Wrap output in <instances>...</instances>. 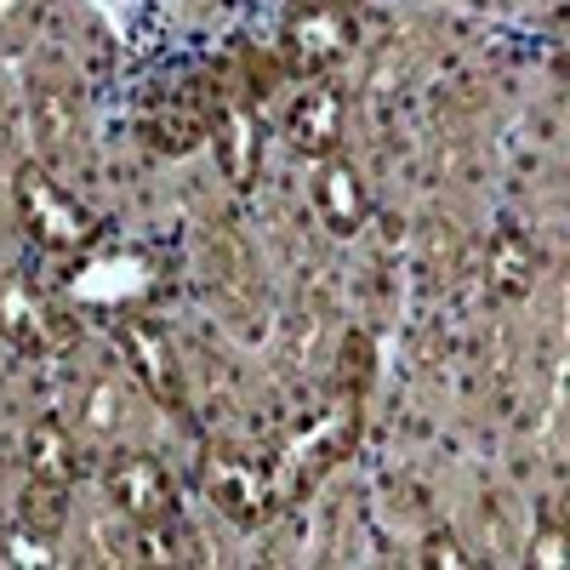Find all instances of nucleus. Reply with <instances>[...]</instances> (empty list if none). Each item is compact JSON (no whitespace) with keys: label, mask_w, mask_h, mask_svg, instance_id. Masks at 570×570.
I'll use <instances>...</instances> for the list:
<instances>
[{"label":"nucleus","mask_w":570,"mask_h":570,"mask_svg":"<svg viewBox=\"0 0 570 570\" xmlns=\"http://www.w3.org/2000/svg\"><path fill=\"white\" fill-rule=\"evenodd\" d=\"M0 331H7L23 354H58V348L75 343L69 314H58L52 303H40L23 279L0 285Z\"/></svg>","instance_id":"obj_1"},{"label":"nucleus","mask_w":570,"mask_h":570,"mask_svg":"<svg viewBox=\"0 0 570 570\" xmlns=\"http://www.w3.org/2000/svg\"><path fill=\"white\" fill-rule=\"evenodd\" d=\"M109 497H115V508L131 519L137 531H155V525H166V519H171L166 473H160V462H149V456L115 462V468H109Z\"/></svg>","instance_id":"obj_2"},{"label":"nucleus","mask_w":570,"mask_h":570,"mask_svg":"<svg viewBox=\"0 0 570 570\" xmlns=\"http://www.w3.org/2000/svg\"><path fill=\"white\" fill-rule=\"evenodd\" d=\"M18 206H23V217H29V228H35V240L58 246V252L86 240V217L58 195L52 183H46L40 166H23V171H18Z\"/></svg>","instance_id":"obj_3"},{"label":"nucleus","mask_w":570,"mask_h":570,"mask_svg":"<svg viewBox=\"0 0 570 570\" xmlns=\"http://www.w3.org/2000/svg\"><path fill=\"white\" fill-rule=\"evenodd\" d=\"M537 274H542V252L525 240L519 228H497L491 234V246H485V285H491V297H525L531 285H537Z\"/></svg>","instance_id":"obj_4"},{"label":"nucleus","mask_w":570,"mask_h":570,"mask_svg":"<svg viewBox=\"0 0 570 570\" xmlns=\"http://www.w3.org/2000/svg\"><path fill=\"white\" fill-rule=\"evenodd\" d=\"M285 46H292V63H297L303 75H320V69H331V63L348 52V23H343V12L314 7V12H303V18L292 23Z\"/></svg>","instance_id":"obj_5"},{"label":"nucleus","mask_w":570,"mask_h":570,"mask_svg":"<svg viewBox=\"0 0 570 570\" xmlns=\"http://www.w3.org/2000/svg\"><path fill=\"white\" fill-rule=\"evenodd\" d=\"M292 142H297V149H308V155H331L343 142V98L325 80L308 86L303 98H297V109H292Z\"/></svg>","instance_id":"obj_6"},{"label":"nucleus","mask_w":570,"mask_h":570,"mask_svg":"<svg viewBox=\"0 0 570 570\" xmlns=\"http://www.w3.org/2000/svg\"><path fill=\"white\" fill-rule=\"evenodd\" d=\"M314 206L331 223V234H354L365 223V188H360L348 160H325L314 171Z\"/></svg>","instance_id":"obj_7"},{"label":"nucleus","mask_w":570,"mask_h":570,"mask_svg":"<svg viewBox=\"0 0 570 570\" xmlns=\"http://www.w3.org/2000/svg\"><path fill=\"white\" fill-rule=\"evenodd\" d=\"M206 491H212V502H217L228 519H257L263 502H268L263 473H257L252 462H240V456H217V462L206 468Z\"/></svg>","instance_id":"obj_8"},{"label":"nucleus","mask_w":570,"mask_h":570,"mask_svg":"<svg viewBox=\"0 0 570 570\" xmlns=\"http://www.w3.org/2000/svg\"><path fill=\"white\" fill-rule=\"evenodd\" d=\"M126 354H131V371L137 383L149 389L160 405H177V360H171V343L160 337L155 325H126Z\"/></svg>","instance_id":"obj_9"},{"label":"nucleus","mask_w":570,"mask_h":570,"mask_svg":"<svg viewBox=\"0 0 570 570\" xmlns=\"http://www.w3.org/2000/svg\"><path fill=\"white\" fill-rule=\"evenodd\" d=\"M217 131H223V171H228V183L246 188V183L257 177V155H263L257 115H252L246 104H228L223 120H217Z\"/></svg>","instance_id":"obj_10"},{"label":"nucleus","mask_w":570,"mask_h":570,"mask_svg":"<svg viewBox=\"0 0 570 570\" xmlns=\"http://www.w3.org/2000/svg\"><path fill=\"white\" fill-rule=\"evenodd\" d=\"M35 142L46 155H63L69 149V137H75V120H80V104H75V91L69 86H35Z\"/></svg>","instance_id":"obj_11"},{"label":"nucleus","mask_w":570,"mask_h":570,"mask_svg":"<svg viewBox=\"0 0 570 570\" xmlns=\"http://www.w3.org/2000/svg\"><path fill=\"white\" fill-rule=\"evenodd\" d=\"M75 445H69V434L58 422H35L29 428V473L40 485H63L69 491V480H75Z\"/></svg>","instance_id":"obj_12"},{"label":"nucleus","mask_w":570,"mask_h":570,"mask_svg":"<svg viewBox=\"0 0 570 570\" xmlns=\"http://www.w3.org/2000/svg\"><path fill=\"white\" fill-rule=\"evenodd\" d=\"M80 422H86V434H91V440H115L120 428H126V394L109 383V376H98V383L86 389V400H80Z\"/></svg>","instance_id":"obj_13"},{"label":"nucleus","mask_w":570,"mask_h":570,"mask_svg":"<svg viewBox=\"0 0 570 570\" xmlns=\"http://www.w3.org/2000/svg\"><path fill=\"white\" fill-rule=\"evenodd\" d=\"M18 525L35 531V537H52L63 525V485H29L23 491V513H18Z\"/></svg>","instance_id":"obj_14"},{"label":"nucleus","mask_w":570,"mask_h":570,"mask_svg":"<svg viewBox=\"0 0 570 570\" xmlns=\"http://www.w3.org/2000/svg\"><path fill=\"white\" fill-rule=\"evenodd\" d=\"M422 246H428V263H434L440 279H451V274L462 268V234H456L445 217H434V223L422 228Z\"/></svg>","instance_id":"obj_15"},{"label":"nucleus","mask_w":570,"mask_h":570,"mask_svg":"<svg viewBox=\"0 0 570 570\" xmlns=\"http://www.w3.org/2000/svg\"><path fill=\"white\" fill-rule=\"evenodd\" d=\"M428 570H468L473 564V553L456 542V531H428V542H422V553H416Z\"/></svg>","instance_id":"obj_16"},{"label":"nucleus","mask_w":570,"mask_h":570,"mask_svg":"<svg viewBox=\"0 0 570 570\" xmlns=\"http://www.w3.org/2000/svg\"><path fill=\"white\" fill-rule=\"evenodd\" d=\"M531 564H542V570H559V564H564V525H548V531H542Z\"/></svg>","instance_id":"obj_17"},{"label":"nucleus","mask_w":570,"mask_h":570,"mask_svg":"<svg viewBox=\"0 0 570 570\" xmlns=\"http://www.w3.org/2000/svg\"><path fill=\"white\" fill-rule=\"evenodd\" d=\"M29 18V0H0V29H12Z\"/></svg>","instance_id":"obj_18"}]
</instances>
